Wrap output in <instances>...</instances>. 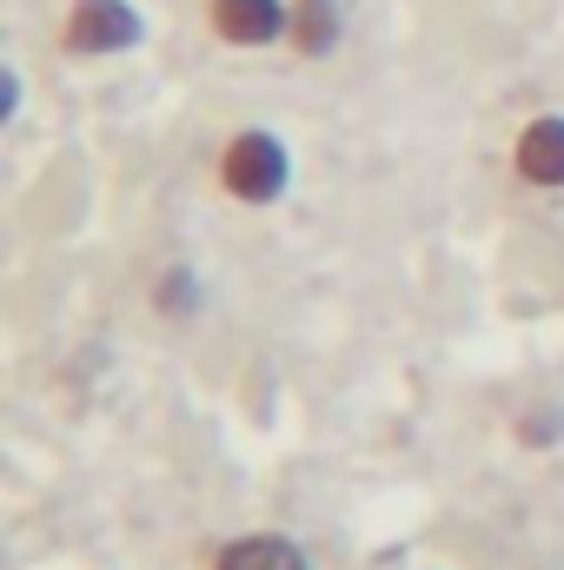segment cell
<instances>
[{"instance_id": "6da1fadb", "label": "cell", "mask_w": 564, "mask_h": 570, "mask_svg": "<svg viewBox=\"0 0 564 570\" xmlns=\"http://www.w3.org/2000/svg\"><path fill=\"white\" fill-rule=\"evenodd\" d=\"M285 179H292V159H285V146L273 134H233L226 153H220V186L240 199V206H273L285 193Z\"/></svg>"}, {"instance_id": "7a4b0ae2", "label": "cell", "mask_w": 564, "mask_h": 570, "mask_svg": "<svg viewBox=\"0 0 564 570\" xmlns=\"http://www.w3.org/2000/svg\"><path fill=\"white\" fill-rule=\"evenodd\" d=\"M140 33H146V20L127 0H74V13H67V27H60L67 53H80V60L127 53V47H140Z\"/></svg>"}, {"instance_id": "3957f363", "label": "cell", "mask_w": 564, "mask_h": 570, "mask_svg": "<svg viewBox=\"0 0 564 570\" xmlns=\"http://www.w3.org/2000/svg\"><path fill=\"white\" fill-rule=\"evenodd\" d=\"M206 27L226 47H273L292 33V0H206Z\"/></svg>"}, {"instance_id": "277c9868", "label": "cell", "mask_w": 564, "mask_h": 570, "mask_svg": "<svg viewBox=\"0 0 564 570\" xmlns=\"http://www.w3.org/2000/svg\"><path fill=\"white\" fill-rule=\"evenodd\" d=\"M512 159H518V179H532V186L558 193V186H564V120H558V114H538V120L518 134Z\"/></svg>"}, {"instance_id": "5b68a950", "label": "cell", "mask_w": 564, "mask_h": 570, "mask_svg": "<svg viewBox=\"0 0 564 570\" xmlns=\"http://www.w3.org/2000/svg\"><path fill=\"white\" fill-rule=\"evenodd\" d=\"M339 33H346V20H339V0H292V53H305V60H319V53H332L339 47Z\"/></svg>"}, {"instance_id": "8992f818", "label": "cell", "mask_w": 564, "mask_h": 570, "mask_svg": "<svg viewBox=\"0 0 564 570\" xmlns=\"http://www.w3.org/2000/svg\"><path fill=\"white\" fill-rule=\"evenodd\" d=\"M213 570H305L299 558V544L280 538V531H260V538H233L226 551H220V564Z\"/></svg>"}, {"instance_id": "52a82bcc", "label": "cell", "mask_w": 564, "mask_h": 570, "mask_svg": "<svg viewBox=\"0 0 564 570\" xmlns=\"http://www.w3.org/2000/svg\"><path fill=\"white\" fill-rule=\"evenodd\" d=\"M153 305H159V312H173V318H193V305H200L193 273H186V266H173V273L159 279V292H153Z\"/></svg>"}, {"instance_id": "ba28073f", "label": "cell", "mask_w": 564, "mask_h": 570, "mask_svg": "<svg viewBox=\"0 0 564 570\" xmlns=\"http://www.w3.org/2000/svg\"><path fill=\"white\" fill-rule=\"evenodd\" d=\"M564 438V412H525L518 419V444H552Z\"/></svg>"}]
</instances>
